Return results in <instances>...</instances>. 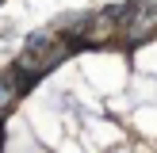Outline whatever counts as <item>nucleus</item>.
I'll list each match as a JSON object with an SVG mask.
<instances>
[{"label": "nucleus", "mask_w": 157, "mask_h": 153, "mask_svg": "<svg viewBox=\"0 0 157 153\" xmlns=\"http://www.w3.org/2000/svg\"><path fill=\"white\" fill-rule=\"evenodd\" d=\"M119 31L127 42H142L157 31V4H123L119 8Z\"/></svg>", "instance_id": "1"}, {"label": "nucleus", "mask_w": 157, "mask_h": 153, "mask_svg": "<svg viewBox=\"0 0 157 153\" xmlns=\"http://www.w3.org/2000/svg\"><path fill=\"white\" fill-rule=\"evenodd\" d=\"M35 80H38V76H35V73H27L23 65L4 69V73H0V115H4V111H8V107H12L27 88H35Z\"/></svg>", "instance_id": "2"}]
</instances>
